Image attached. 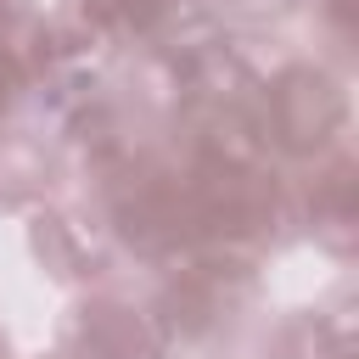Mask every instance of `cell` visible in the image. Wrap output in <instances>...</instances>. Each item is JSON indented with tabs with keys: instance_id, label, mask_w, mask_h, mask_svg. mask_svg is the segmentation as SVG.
I'll list each match as a JSON object with an SVG mask.
<instances>
[{
	"instance_id": "obj_2",
	"label": "cell",
	"mask_w": 359,
	"mask_h": 359,
	"mask_svg": "<svg viewBox=\"0 0 359 359\" xmlns=\"http://www.w3.org/2000/svg\"><path fill=\"white\" fill-rule=\"evenodd\" d=\"M6 95H11V73L0 67V107H6Z\"/></svg>"
},
{
	"instance_id": "obj_1",
	"label": "cell",
	"mask_w": 359,
	"mask_h": 359,
	"mask_svg": "<svg viewBox=\"0 0 359 359\" xmlns=\"http://www.w3.org/2000/svg\"><path fill=\"white\" fill-rule=\"evenodd\" d=\"M337 118H342V101H337V90H331L325 79H314V73H292V79L275 90V129H280L286 146H297V151L320 146V140L337 129Z\"/></svg>"
}]
</instances>
